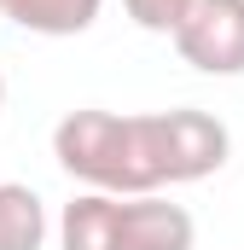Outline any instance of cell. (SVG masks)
Segmentation results:
<instances>
[{
    "mask_svg": "<svg viewBox=\"0 0 244 250\" xmlns=\"http://www.w3.org/2000/svg\"><path fill=\"white\" fill-rule=\"evenodd\" d=\"M47 245V204L23 181H0V250H41Z\"/></svg>",
    "mask_w": 244,
    "mask_h": 250,
    "instance_id": "7",
    "label": "cell"
},
{
    "mask_svg": "<svg viewBox=\"0 0 244 250\" xmlns=\"http://www.w3.org/2000/svg\"><path fill=\"white\" fill-rule=\"evenodd\" d=\"M59 250H122V198L76 192L59 215Z\"/></svg>",
    "mask_w": 244,
    "mask_h": 250,
    "instance_id": "5",
    "label": "cell"
},
{
    "mask_svg": "<svg viewBox=\"0 0 244 250\" xmlns=\"http://www.w3.org/2000/svg\"><path fill=\"white\" fill-rule=\"evenodd\" d=\"M122 250H198V221L157 192L122 198Z\"/></svg>",
    "mask_w": 244,
    "mask_h": 250,
    "instance_id": "4",
    "label": "cell"
},
{
    "mask_svg": "<svg viewBox=\"0 0 244 250\" xmlns=\"http://www.w3.org/2000/svg\"><path fill=\"white\" fill-rule=\"evenodd\" d=\"M163 128V169H169V187H192V181H209L227 169L233 157V134L221 117L198 111V105H175V111H157Z\"/></svg>",
    "mask_w": 244,
    "mask_h": 250,
    "instance_id": "2",
    "label": "cell"
},
{
    "mask_svg": "<svg viewBox=\"0 0 244 250\" xmlns=\"http://www.w3.org/2000/svg\"><path fill=\"white\" fill-rule=\"evenodd\" d=\"M122 6H128V18H134L145 35H169V41H175L198 0H122Z\"/></svg>",
    "mask_w": 244,
    "mask_h": 250,
    "instance_id": "8",
    "label": "cell"
},
{
    "mask_svg": "<svg viewBox=\"0 0 244 250\" xmlns=\"http://www.w3.org/2000/svg\"><path fill=\"white\" fill-rule=\"evenodd\" d=\"M53 157L70 181L87 192H117V198H145V192L169 187L163 169V128L157 111L122 117V111H70L53 128Z\"/></svg>",
    "mask_w": 244,
    "mask_h": 250,
    "instance_id": "1",
    "label": "cell"
},
{
    "mask_svg": "<svg viewBox=\"0 0 244 250\" xmlns=\"http://www.w3.org/2000/svg\"><path fill=\"white\" fill-rule=\"evenodd\" d=\"M99 12H105V0H0V18L6 23H18V29H29V35H87L93 23H99Z\"/></svg>",
    "mask_w": 244,
    "mask_h": 250,
    "instance_id": "6",
    "label": "cell"
},
{
    "mask_svg": "<svg viewBox=\"0 0 244 250\" xmlns=\"http://www.w3.org/2000/svg\"><path fill=\"white\" fill-rule=\"evenodd\" d=\"M0 111H6V70H0Z\"/></svg>",
    "mask_w": 244,
    "mask_h": 250,
    "instance_id": "9",
    "label": "cell"
},
{
    "mask_svg": "<svg viewBox=\"0 0 244 250\" xmlns=\"http://www.w3.org/2000/svg\"><path fill=\"white\" fill-rule=\"evenodd\" d=\"M175 53L198 76H244V0H198Z\"/></svg>",
    "mask_w": 244,
    "mask_h": 250,
    "instance_id": "3",
    "label": "cell"
}]
</instances>
